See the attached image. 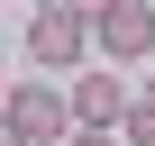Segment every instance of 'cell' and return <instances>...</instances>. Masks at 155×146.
I'll use <instances>...</instances> for the list:
<instances>
[{"label": "cell", "instance_id": "obj_6", "mask_svg": "<svg viewBox=\"0 0 155 146\" xmlns=\"http://www.w3.org/2000/svg\"><path fill=\"white\" fill-rule=\"evenodd\" d=\"M64 146H119V128H73Z\"/></svg>", "mask_w": 155, "mask_h": 146}, {"label": "cell", "instance_id": "obj_4", "mask_svg": "<svg viewBox=\"0 0 155 146\" xmlns=\"http://www.w3.org/2000/svg\"><path fill=\"white\" fill-rule=\"evenodd\" d=\"M137 101H128V82L110 73V55H101V73H73V119L82 128H119Z\"/></svg>", "mask_w": 155, "mask_h": 146}, {"label": "cell", "instance_id": "obj_2", "mask_svg": "<svg viewBox=\"0 0 155 146\" xmlns=\"http://www.w3.org/2000/svg\"><path fill=\"white\" fill-rule=\"evenodd\" d=\"M73 128H82V119H73L64 91H46V82H9V101H0V137H9V146H64Z\"/></svg>", "mask_w": 155, "mask_h": 146}, {"label": "cell", "instance_id": "obj_3", "mask_svg": "<svg viewBox=\"0 0 155 146\" xmlns=\"http://www.w3.org/2000/svg\"><path fill=\"white\" fill-rule=\"evenodd\" d=\"M91 28H101V55L110 64H146L155 55V9H146V0H110Z\"/></svg>", "mask_w": 155, "mask_h": 146}, {"label": "cell", "instance_id": "obj_8", "mask_svg": "<svg viewBox=\"0 0 155 146\" xmlns=\"http://www.w3.org/2000/svg\"><path fill=\"white\" fill-rule=\"evenodd\" d=\"M146 101H155V82H146Z\"/></svg>", "mask_w": 155, "mask_h": 146}, {"label": "cell", "instance_id": "obj_5", "mask_svg": "<svg viewBox=\"0 0 155 146\" xmlns=\"http://www.w3.org/2000/svg\"><path fill=\"white\" fill-rule=\"evenodd\" d=\"M119 137H128V146H155V101H137V110L119 119Z\"/></svg>", "mask_w": 155, "mask_h": 146}, {"label": "cell", "instance_id": "obj_1", "mask_svg": "<svg viewBox=\"0 0 155 146\" xmlns=\"http://www.w3.org/2000/svg\"><path fill=\"white\" fill-rule=\"evenodd\" d=\"M28 55H37V73H73L82 55H101L91 9H73V0H37V9H28Z\"/></svg>", "mask_w": 155, "mask_h": 146}, {"label": "cell", "instance_id": "obj_7", "mask_svg": "<svg viewBox=\"0 0 155 146\" xmlns=\"http://www.w3.org/2000/svg\"><path fill=\"white\" fill-rule=\"evenodd\" d=\"M73 9H91V18H101V9H110V0H73Z\"/></svg>", "mask_w": 155, "mask_h": 146}]
</instances>
